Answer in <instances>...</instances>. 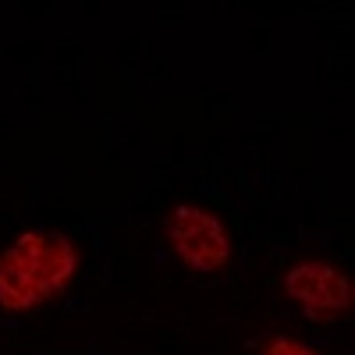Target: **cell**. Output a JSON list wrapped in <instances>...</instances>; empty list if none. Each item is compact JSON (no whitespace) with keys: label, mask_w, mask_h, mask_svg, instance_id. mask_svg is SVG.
Returning <instances> with one entry per match:
<instances>
[{"label":"cell","mask_w":355,"mask_h":355,"mask_svg":"<svg viewBox=\"0 0 355 355\" xmlns=\"http://www.w3.org/2000/svg\"><path fill=\"white\" fill-rule=\"evenodd\" d=\"M75 245L57 231H25L0 256V309L21 313L43 306L75 274Z\"/></svg>","instance_id":"1"},{"label":"cell","mask_w":355,"mask_h":355,"mask_svg":"<svg viewBox=\"0 0 355 355\" xmlns=\"http://www.w3.org/2000/svg\"><path fill=\"white\" fill-rule=\"evenodd\" d=\"M167 234L174 242V252L199 274H214L231 259V242H227L224 224L214 214L199 210V206H189V202L174 206L167 217Z\"/></svg>","instance_id":"2"},{"label":"cell","mask_w":355,"mask_h":355,"mask_svg":"<svg viewBox=\"0 0 355 355\" xmlns=\"http://www.w3.org/2000/svg\"><path fill=\"white\" fill-rule=\"evenodd\" d=\"M284 288L309 316H331L352 306V284L331 263H299L291 266Z\"/></svg>","instance_id":"3"},{"label":"cell","mask_w":355,"mask_h":355,"mask_svg":"<svg viewBox=\"0 0 355 355\" xmlns=\"http://www.w3.org/2000/svg\"><path fill=\"white\" fill-rule=\"evenodd\" d=\"M263 355H316V352L302 341H295V338H274Z\"/></svg>","instance_id":"4"}]
</instances>
